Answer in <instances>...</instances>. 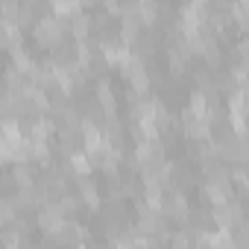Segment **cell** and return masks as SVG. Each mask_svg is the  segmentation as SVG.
I'll return each mask as SVG.
<instances>
[{
  "instance_id": "1",
  "label": "cell",
  "mask_w": 249,
  "mask_h": 249,
  "mask_svg": "<svg viewBox=\"0 0 249 249\" xmlns=\"http://www.w3.org/2000/svg\"><path fill=\"white\" fill-rule=\"evenodd\" d=\"M36 41L41 44V47H56V44H62L65 41V27H62V18H53V15H44V18H38L36 21Z\"/></svg>"
},
{
  "instance_id": "2",
  "label": "cell",
  "mask_w": 249,
  "mask_h": 249,
  "mask_svg": "<svg viewBox=\"0 0 249 249\" xmlns=\"http://www.w3.org/2000/svg\"><path fill=\"white\" fill-rule=\"evenodd\" d=\"M182 126H185V135L194 138V141L211 138V117L208 114H199L194 108H185L182 111Z\"/></svg>"
},
{
  "instance_id": "3",
  "label": "cell",
  "mask_w": 249,
  "mask_h": 249,
  "mask_svg": "<svg viewBox=\"0 0 249 249\" xmlns=\"http://www.w3.org/2000/svg\"><path fill=\"white\" fill-rule=\"evenodd\" d=\"M120 73L129 79L132 91H138V94H147V91H150V73H147L144 56H132V59H129L126 65L120 68Z\"/></svg>"
},
{
  "instance_id": "4",
  "label": "cell",
  "mask_w": 249,
  "mask_h": 249,
  "mask_svg": "<svg viewBox=\"0 0 249 249\" xmlns=\"http://www.w3.org/2000/svg\"><path fill=\"white\" fill-rule=\"evenodd\" d=\"M211 217H214V223H217L220 229H229V231H234V229L243 223V208H240L234 199H229V202H223V205H214Z\"/></svg>"
},
{
  "instance_id": "5",
  "label": "cell",
  "mask_w": 249,
  "mask_h": 249,
  "mask_svg": "<svg viewBox=\"0 0 249 249\" xmlns=\"http://www.w3.org/2000/svg\"><path fill=\"white\" fill-rule=\"evenodd\" d=\"M100 53H103L106 65H111V68H123V65L132 59L126 41H120V44H117V41H103V44H100Z\"/></svg>"
},
{
  "instance_id": "6",
  "label": "cell",
  "mask_w": 249,
  "mask_h": 249,
  "mask_svg": "<svg viewBox=\"0 0 249 249\" xmlns=\"http://www.w3.org/2000/svg\"><path fill=\"white\" fill-rule=\"evenodd\" d=\"M68 30H71V38L73 41H88V36L94 30V18L85 15V12H76L73 18H68Z\"/></svg>"
},
{
  "instance_id": "7",
  "label": "cell",
  "mask_w": 249,
  "mask_h": 249,
  "mask_svg": "<svg viewBox=\"0 0 249 249\" xmlns=\"http://www.w3.org/2000/svg\"><path fill=\"white\" fill-rule=\"evenodd\" d=\"M68 167H71V173H76V179H79V176H91L94 161H91V156H88L85 150H76V153L68 156Z\"/></svg>"
},
{
  "instance_id": "8",
  "label": "cell",
  "mask_w": 249,
  "mask_h": 249,
  "mask_svg": "<svg viewBox=\"0 0 249 249\" xmlns=\"http://www.w3.org/2000/svg\"><path fill=\"white\" fill-rule=\"evenodd\" d=\"M82 0H50V9H53V15H59V18H73L76 12H82Z\"/></svg>"
},
{
  "instance_id": "9",
  "label": "cell",
  "mask_w": 249,
  "mask_h": 249,
  "mask_svg": "<svg viewBox=\"0 0 249 249\" xmlns=\"http://www.w3.org/2000/svg\"><path fill=\"white\" fill-rule=\"evenodd\" d=\"M79 199L94 211V208H100V194H97V188H94V182L88 179V176H79Z\"/></svg>"
},
{
  "instance_id": "10",
  "label": "cell",
  "mask_w": 249,
  "mask_h": 249,
  "mask_svg": "<svg viewBox=\"0 0 249 249\" xmlns=\"http://www.w3.org/2000/svg\"><path fill=\"white\" fill-rule=\"evenodd\" d=\"M21 36H24V30H21L18 24L3 21V47H6L9 53H15V50L21 47Z\"/></svg>"
},
{
  "instance_id": "11",
  "label": "cell",
  "mask_w": 249,
  "mask_h": 249,
  "mask_svg": "<svg viewBox=\"0 0 249 249\" xmlns=\"http://www.w3.org/2000/svg\"><path fill=\"white\" fill-rule=\"evenodd\" d=\"M97 103L103 106V111H106V114H114V111H117V100H114V94H111V88H108V82H106V79L97 85Z\"/></svg>"
},
{
  "instance_id": "12",
  "label": "cell",
  "mask_w": 249,
  "mask_h": 249,
  "mask_svg": "<svg viewBox=\"0 0 249 249\" xmlns=\"http://www.w3.org/2000/svg\"><path fill=\"white\" fill-rule=\"evenodd\" d=\"M30 159H36L38 164L47 167V161H50V144L38 141V138H30Z\"/></svg>"
},
{
  "instance_id": "13",
  "label": "cell",
  "mask_w": 249,
  "mask_h": 249,
  "mask_svg": "<svg viewBox=\"0 0 249 249\" xmlns=\"http://www.w3.org/2000/svg\"><path fill=\"white\" fill-rule=\"evenodd\" d=\"M12 179L18 182V188H24V185H36V179H33V167H27V161H21V164L15 167Z\"/></svg>"
},
{
  "instance_id": "14",
  "label": "cell",
  "mask_w": 249,
  "mask_h": 249,
  "mask_svg": "<svg viewBox=\"0 0 249 249\" xmlns=\"http://www.w3.org/2000/svg\"><path fill=\"white\" fill-rule=\"evenodd\" d=\"M15 211H18V202L15 199H3V205H0V220H3V226L15 223Z\"/></svg>"
},
{
  "instance_id": "15",
  "label": "cell",
  "mask_w": 249,
  "mask_h": 249,
  "mask_svg": "<svg viewBox=\"0 0 249 249\" xmlns=\"http://www.w3.org/2000/svg\"><path fill=\"white\" fill-rule=\"evenodd\" d=\"M76 202H79L76 196H62V199H59V208H62L65 214H68V211L73 214V211H76Z\"/></svg>"
},
{
  "instance_id": "16",
  "label": "cell",
  "mask_w": 249,
  "mask_h": 249,
  "mask_svg": "<svg viewBox=\"0 0 249 249\" xmlns=\"http://www.w3.org/2000/svg\"><path fill=\"white\" fill-rule=\"evenodd\" d=\"M103 6H106V12H108V15H114V18H117V15H120V9H123L117 0H103Z\"/></svg>"
},
{
  "instance_id": "17",
  "label": "cell",
  "mask_w": 249,
  "mask_h": 249,
  "mask_svg": "<svg viewBox=\"0 0 249 249\" xmlns=\"http://www.w3.org/2000/svg\"><path fill=\"white\" fill-rule=\"evenodd\" d=\"M3 243H6V246H18V234H15V231H6V234H3Z\"/></svg>"
},
{
  "instance_id": "18",
  "label": "cell",
  "mask_w": 249,
  "mask_h": 249,
  "mask_svg": "<svg viewBox=\"0 0 249 249\" xmlns=\"http://www.w3.org/2000/svg\"><path fill=\"white\" fill-rule=\"evenodd\" d=\"M246 117H249V94H246Z\"/></svg>"
}]
</instances>
